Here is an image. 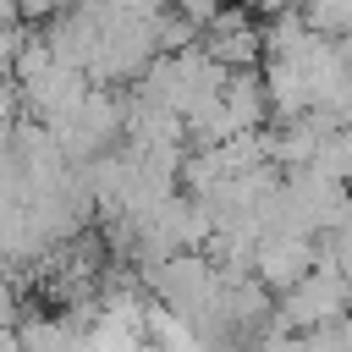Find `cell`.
Segmentation results:
<instances>
[{
	"label": "cell",
	"mask_w": 352,
	"mask_h": 352,
	"mask_svg": "<svg viewBox=\"0 0 352 352\" xmlns=\"http://www.w3.org/2000/svg\"><path fill=\"white\" fill-rule=\"evenodd\" d=\"M22 319H16V292H11V280H0V330H16Z\"/></svg>",
	"instance_id": "obj_4"
},
{
	"label": "cell",
	"mask_w": 352,
	"mask_h": 352,
	"mask_svg": "<svg viewBox=\"0 0 352 352\" xmlns=\"http://www.w3.org/2000/svg\"><path fill=\"white\" fill-rule=\"evenodd\" d=\"M346 308H352V275L319 264L302 286L286 292V302H280V324H286V330H308V336H319V330H330V324H346Z\"/></svg>",
	"instance_id": "obj_1"
},
{
	"label": "cell",
	"mask_w": 352,
	"mask_h": 352,
	"mask_svg": "<svg viewBox=\"0 0 352 352\" xmlns=\"http://www.w3.org/2000/svg\"><path fill=\"white\" fill-rule=\"evenodd\" d=\"M258 50H264V28L248 11H220L214 28L204 33V55L220 60L226 72H258Z\"/></svg>",
	"instance_id": "obj_2"
},
{
	"label": "cell",
	"mask_w": 352,
	"mask_h": 352,
	"mask_svg": "<svg viewBox=\"0 0 352 352\" xmlns=\"http://www.w3.org/2000/svg\"><path fill=\"white\" fill-rule=\"evenodd\" d=\"M308 170H319V176H330V182H341V187H352V126L330 132L324 148H319V160H314Z\"/></svg>",
	"instance_id": "obj_3"
}]
</instances>
